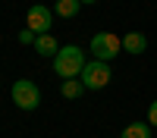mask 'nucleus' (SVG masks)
Returning <instances> with one entry per match:
<instances>
[{"label": "nucleus", "mask_w": 157, "mask_h": 138, "mask_svg": "<svg viewBox=\"0 0 157 138\" xmlns=\"http://www.w3.org/2000/svg\"><path fill=\"white\" fill-rule=\"evenodd\" d=\"M32 47L38 50V57H47V60H54V57L60 54V44H57V38H54V35H38Z\"/></svg>", "instance_id": "obj_6"}, {"label": "nucleus", "mask_w": 157, "mask_h": 138, "mask_svg": "<svg viewBox=\"0 0 157 138\" xmlns=\"http://www.w3.org/2000/svg\"><path fill=\"white\" fill-rule=\"evenodd\" d=\"M13 104L19 110H38V104H41V88L32 79H19L13 85Z\"/></svg>", "instance_id": "obj_4"}, {"label": "nucleus", "mask_w": 157, "mask_h": 138, "mask_svg": "<svg viewBox=\"0 0 157 138\" xmlns=\"http://www.w3.org/2000/svg\"><path fill=\"white\" fill-rule=\"evenodd\" d=\"M25 28H32L35 35H47L50 32V25H54V9H47V6H41V3H35L32 9H29V16H25Z\"/></svg>", "instance_id": "obj_5"}, {"label": "nucleus", "mask_w": 157, "mask_h": 138, "mask_svg": "<svg viewBox=\"0 0 157 138\" xmlns=\"http://www.w3.org/2000/svg\"><path fill=\"white\" fill-rule=\"evenodd\" d=\"M78 0H57L54 3V16H60V19H75L78 16Z\"/></svg>", "instance_id": "obj_9"}, {"label": "nucleus", "mask_w": 157, "mask_h": 138, "mask_svg": "<svg viewBox=\"0 0 157 138\" xmlns=\"http://www.w3.org/2000/svg\"><path fill=\"white\" fill-rule=\"evenodd\" d=\"M110 79H113L110 63H104V60H88V63H85V69H82V85L88 88V91H101V88H107Z\"/></svg>", "instance_id": "obj_3"}, {"label": "nucleus", "mask_w": 157, "mask_h": 138, "mask_svg": "<svg viewBox=\"0 0 157 138\" xmlns=\"http://www.w3.org/2000/svg\"><path fill=\"white\" fill-rule=\"evenodd\" d=\"M85 54H82V47L78 44H63L60 47V54L54 57V72L60 75L63 82L66 79H78L82 75V69H85Z\"/></svg>", "instance_id": "obj_1"}, {"label": "nucleus", "mask_w": 157, "mask_h": 138, "mask_svg": "<svg viewBox=\"0 0 157 138\" xmlns=\"http://www.w3.org/2000/svg\"><path fill=\"white\" fill-rule=\"evenodd\" d=\"M148 122H151V125H157V100L148 107Z\"/></svg>", "instance_id": "obj_12"}, {"label": "nucleus", "mask_w": 157, "mask_h": 138, "mask_svg": "<svg viewBox=\"0 0 157 138\" xmlns=\"http://www.w3.org/2000/svg\"><path fill=\"white\" fill-rule=\"evenodd\" d=\"M88 50H91V57H94V60L110 63V60L123 50V38H120V35H113V32H98L94 38H91Z\"/></svg>", "instance_id": "obj_2"}, {"label": "nucleus", "mask_w": 157, "mask_h": 138, "mask_svg": "<svg viewBox=\"0 0 157 138\" xmlns=\"http://www.w3.org/2000/svg\"><path fill=\"white\" fill-rule=\"evenodd\" d=\"M78 3H82V6H85V3H98V0H78Z\"/></svg>", "instance_id": "obj_13"}, {"label": "nucleus", "mask_w": 157, "mask_h": 138, "mask_svg": "<svg viewBox=\"0 0 157 138\" xmlns=\"http://www.w3.org/2000/svg\"><path fill=\"white\" fill-rule=\"evenodd\" d=\"M85 91H88V88L82 85V79H66V82L60 85V94L66 97V100H78V97H82Z\"/></svg>", "instance_id": "obj_8"}, {"label": "nucleus", "mask_w": 157, "mask_h": 138, "mask_svg": "<svg viewBox=\"0 0 157 138\" xmlns=\"http://www.w3.org/2000/svg\"><path fill=\"white\" fill-rule=\"evenodd\" d=\"M123 50L132 54V57L145 54V50H148V38L141 35V32H129V35H123Z\"/></svg>", "instance_id": "obj_7"}, {"label": "nucleus", "mask_w": 157, "mask_h": 138, "mask_svg": "<svg viewBox=\"0 0 157 138\" xmlns=\"http://www.w3.org/2000/svg\"><path fill=\"white\" fill-rule=\"evenodd\" d=\"M35 38H38V35H35L32 28H22V32H19V41H22V44H35Z\"/></svg>", "instance_id": "obj_11"}, {"label": "nucleus", "mask_w": 157, "mask_h": 138, "mask_svg": "<svg viewBox=\"0 0 157 138\" xmlns=\"http://www.w3.org/2000/svg\"><path fill=\"white\" fill-rule=\"evenodd\" d=\"M120 138H151V122H129Z\"/></svg>", "instance_id": "obj_10"}]
</instances>
